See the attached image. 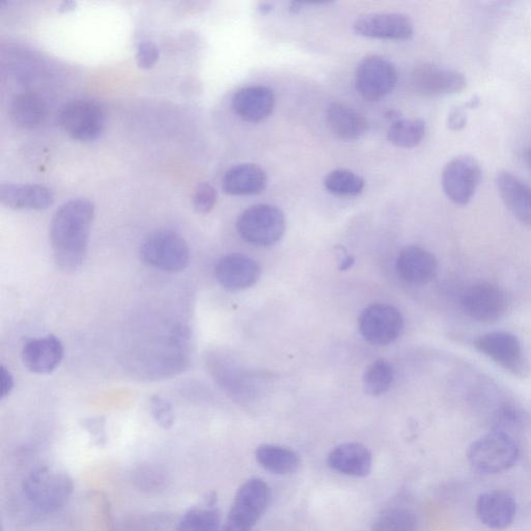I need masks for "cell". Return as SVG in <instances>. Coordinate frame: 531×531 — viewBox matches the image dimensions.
Wrapping results in <instances>:
<instances>
[{"label": "cell", "mask_w": 531, "mask_h": 531, "mask_svg": "<svg viewBox=\"0 0 531 531\" xmlns=\"http://www.w3.org/2000/svg\"><path fill=\"white\" fill-rule=\"evenodd\" d=\"M0 384H2V391H0V394H2V396L0 397H2V399H5L12 393V390L15 386L13 375L5 367H2V369H0Z\"/></svg>", "instance_id": "39"}, {"label": "cell", "mask_w": 531, "mask_h": 531, "mask_svg": "<svg viewBox=\"0 0 531 531\" xmlns=\"http://www.w3.org/2000/svg\"><path fill=\"white\" fill-rule=\"evenodd\" d=\"M22 490L36 510L49 514L58 512L67 505L73 494L74 483L66 471L42 466L27 475Z\"/></svg>", "instance_id": "2"}, {"label": "cell", "mask_w": 531, "mask_h": 531, "mask_svg": "<svg viewBox=\"0 0 531 531\" xmlns=\"http://www.w3.org/2000/svg\"><path fill=\"white\" fill-rule=\"evenodd\" d=\"M141 257L155 269L177 273L189 265L190 251L182 236L170 230H161L146 238L141 247Z\"/></svg>", "instance_id": "6"}, {"label": "cell", "mask_w": 531, "mask_h": 531, "mask_svg": "<svg viewBox=\"0 0 531 531\" xmlns=\"http://www.w3.org/2000/svg\"><path fill=\"white\" fill-rule=\"evenodd\" d=\"M426 130V123L423 120L401 119L390 126L387 138L396 147L412 149L422 143Z\"/></svg>", "instance_id": "28"}, {"label": "cell", "mask_w": 531, "mask_h": 531, "mask_svg": "<svg viewBox=\"0 0 531 531\" xmlns=\"http://www.w3.org/2000/svg\"><path fill=\"white\" fill-rule=\"evenodd\" d=\"M397 271L405 283L424 286L431 283L437 275L438 263L430 251L409 246L402 250L398 258Z\"/></svg>", "instance_id": "16"}, {"label": "cell", "mask_w": 531, "mask_h": 531, "mask_svg": "<svg viewBox=\"0 0 531 531\" xmlns=\"http://www.w3.org/2000/svg\"><path fill=\"white\" fill-rule=\"evenodd\" d=\"M466 122V111L463 107H457L451 111L449 120H447V126H449L451 130L459 131L466 126Z\"/></svg>", "instance_id": "38"}, {"label": "cell", "mask_w": 531, "mask_h": 531, "mask_svg": "<svg viewBox=\"0 0 531 531\" xmlns=\"http://www.w3.org/2000/svg\"><path fill=\"white\" fill-rule=\"evenodd\" d=\"M467 458L480 472L495 474L513 467L519 458V447L507 433L492 431L469 446Z\"/></svg>", "instance_id": "3"}, {"label": "cell", "mask_w": 531, "mask_h": 531, "mask_svg": "<svg viewBox=\"0 0 531 531\" xmlns=\"http://www.w3.org/2000/svg\"><path fill=\"white\" fill-rule=\"evenodd\" d=\"M60 123L68 135L76 141L92 142L104 131L105 110L95 100H76L62 109Z\"/></svg>", "instance_id": "8"}, {"label": "cell", "mask_w": 531, "mask_h": 531, "mask_svg": "<svg viewBox=\"0 0 531 531\" xmlns=\"http://www.w3.org/2000/svg\"><path fill=\"white\" fill-rule=\"evenodd\" d=\"M83 426H85L89 433L94 437V441L97 443V445H105L107 438L105 433V425L101 419H89V421H87Z\"/></svg>", "instance_id": "37"}, {"label": "cell", "mask_w": 531, "mask_h": 531, "mask_svg": "<svg viewBox=\"0 0 531 531\" xmlns=\"http://www.w3.org/2000/svg\"><path fill=\"white\" fill-rule=\"evenodd\" d=\"M517 512L515 498L505 491L486 492L478 498L477 514L480 521L491 529L509 527Z\"/></svg>", "instance_id": "21"}, {"label": "cell", "mask_w": 531, "mask_h": 531, "mask_svg": "<svg viewBox=\"0 0 531 531\" xmlns=\"http://www.w3.org/2000/svg\"><path fill=\"white\" fill-rule=\"evenodd\" d=\"M94 216V204L87 199L71 200L53 215L50 240L55 263L62 270L76 271L85 262Z\"/></svg>", "instance_id": "1"}, {"label": "cell", "mask_w": 531, "mask_h": 531, "mask_svg": "<svg viewBox=\"0 0 531 531\" xmlns=\"http://www.w3.org/2000/svg\"><path fill=\"white\" fill-rule=\"evenodd\" d=\"M328 466L352 478H367L373 469V456L368 447L360 443H344L329 453Z\"/></svg>", "instance_id": "18"}, {"label": "cell", "mask_w": 531, "mask_h": 531, "mask_svg": "<svg viewBox=\"0 0 531 531\" xmlns=\"http://www.w3.org/2000/svg\"><path fill=\"white\" fill-rule=\"evenodd\" d=\"M215 496H209L201 507L190 509L175 531H221L220 513L215 508Z\"/></svg>", "instance_id": "27"}, {"label": "cell", "mask_w": 531, "mask_h": 531, "mask_svg": "<svg viewBox=\"0 0 531 531\" xmlns=\"http://www.w3.org/2000/svg\"><path fill=\"white\" fill-rule=\"evenodd\" d=\"M481 180V165L470 156L454 158L445 165L442 173V187L446 197L459 206H465L471 201Z\"/></svg>", "instance_id": "11"}, {"label": "cell", "mask_w": 531, "mask_h": 531, "mask_svg": "<svg viewBox=\"0 0 531 531\" xmlns=\"http://www.w3.org/2000/svg\"><path fill=\"white\" fill-rule=\"evenodd\" d=\"M152 414L156 423L163 429H171L175 423V412L172 404L156 396L151 402Z\"/></svg>", "instance_id": "35"}, {"label": "cell", "mask_w": 531, "mask_h": 531, "mask_svg": "<svg viewBox=\"0 0 531 531\" xmlns=\"http://www.w3.org/2000/svg\"><path fill=\"white\" fill-rule=\"evenodd\" d=\"M261 266L253 259L233 254L220 259L215 267L217 282L229 291H242L257 284Z\"/></svg>", "instance_id": "15"}, {"label": "cell", "mask_w": 531, "mask_h": 531, "mask_svg": "<svg viewBox=\"0 0 531 531\" xmlns=\"http://www.w3.org/2000/svg\"><path fill=\"white\" fill-rule=\"evenodd\" d=\"M524 422L525 415L522 410L513 406H506L498 410L495 414L494 431L510 434L511 431L521 429Z\"/></svg>", "instance_id": "33"}, {"label": "cell", "mask_w": 531, "mask_h": 531, "mask_svg": "<svg viewBox=\"0 0 531 531\" xmlns=\"http://www.w3.org/2000/svg\"><path fill=\"white\" fill-rule=\"evenodd\" d=\"M372 531H417V519L409 510L388 509L377 516Z\"/></svg>", "instance_id": "31"}, {"label": "cell", "mask_w": 531, "mask_h": 531, "mask_svg": "<svg viewBox=\"0 0 531 531\" xmlns=\"http://www.w3.org/2000/svg\"><path fill=\"white\" fill-rule=\"evenodd\" d=\"M271 10H272V5L271 4L264 3V4H261L259 6V11L262 14H268L269 12H271Z\"/></svg>", "instance_id": "40"}, {"label": "cell", "mask_w": 531, "mask_h": 531, "mask_svg": "<svg viewBox=\"0 0 531 531\" xmlns=\"http://www.w3.org/2000/svg\"><path fill=\"white\" fill-rule=\"evenodd\" d=\"M395 380L393 366L387 360L379 359L372 363L363 376V387L368 395L379 397L387 393Z\"/></svg>", "instance_id": "29"}, {"label": "cell", "mask_w": 531, "mask_h": 531, "mask_svg": "<svg viewBox=\"0 0 531 531\" xmlns=\"http://www.w3.org/2000/svg\"><path fill=\"white\" fill-rule=\"evenodd\" d=\"M327 124L334 135L344 141H357L369 130V122L355 109L334 102L327 109Z\"/></svg>", "instance_id": "24"}, {"label": "cell", "mask_w": 531, "mask_h": 531, "mask_svg": "<svg viewBox=\"0 0 531 531\" xmlns=\"http://www.w3.org/2000/svg\"><path fill=\"white\" fill-rule=\"evenodd\" d=\"M353 263H354V260H353L351 257H348V258L344 261V263L342 264L341 269H342V270H347V269H349V268L353 265Z\"/></svg>", "instance_id": "41"}, {"label": "cell", "mask_w": 531, "mask_h": 531, "mask_svg": "<svg viewBox=\"0 0 531 531\" xmlns=\"http://www.w3.org/2000/svg\"><path fill=\"white\" fill-rule=\"evenodd\" d=\"M474 347L513 376H528V361L515 334L506 331L488 332L474 341Z\"/></svg>", "instance_id": "7"}, {"label": "cell", "mask_w": 531, "mask_h": 531, "mask_svg": "<svg viewBox=\"0 0 531 531\" xmlns=\"http://www.w3.org/2000/svg\"><path fill=\"white\" fill-rule=\"evenodd\" d=\"M410 87L419 96H447L464 91L467 79L459 71L426 64L416 67L411 72Z\"/></svg>", "instance_id": "13"}, {"label": "cell", "mask_w": 531, "mask_h": 531, "mask_svg": "<svg viewBox=\"0 0 531 531\" xmlns=\"http://www.w3.org/2000/svg\"><path fill=\"white\" fill-rule=\"evenodd\" d=\"M257 462L267 471L277 475L296 473L302 465L301 457L289 447L262 444L256 451Z\"/></svg>", "instance_id": "26"}, {"label": "cell", "mask_w": 531, "mask_h": 531, "mask_svg": "<svg viewBox=\"0 0 531 531\" xmlns=\"http://www.w3.org/2000/svg\"><path fill=\"white\" fill-rule=\"evenodd\" d=\"M159 60V49L151 41H142L138 44L136 61L139 68H153Z\"/></svg>", "instance_id": "36"}, {"label": "cell", "mask_w": 531, "mask_h": 531, "mask_svg": "<svg viewBox=\"0 0 531 531\" xmlns=\"http://www.w3.org/2000/svg\"><path fill=\"white\" fill-rule=\"evenodd\" d=\"M270 498V488L263 480L246 481L238 489L221 531H253L266 513Z\"/></svg>", "instance_id": "4"}, {"label": "cell", "mask_w": 531, "mask_h": 531, "mask_svg": "<svg viewBox=\"0 0 531 531\" xmlns=\"http://www.w3.org/2000/svg\"><path fill=\"white\" fill-rule=\"evenodd\" d=\"M217 203V191L209 183H201L195 189L193 195V207L195 211L207 214L211 212Z\"/></svg>", "instance_id": "34"}, {"label": "cell", "mask_w": 531, "mask_h": 531, "mask_svg": "<svg viewBox=\"0 0 531 531\" xmlns=\"http://www.w3.org/2000/svg\"><path fill=\"white\" fill-rule=\"evenodd\" d=\"M0 202L15 210H45L53 204L54 194L42 185L3 184Z\"/></svg>", "instance_id": "22"}, {"label": "cell", "mask_w": 531, "mask_h": 531, "mask_svg": "<svg viewBox=\"0 0 531 531\" xmlns=\"http://www.w3.org/2000/svg\"><path fill=\"white\" fill-rule=\"evenodd\" d=\"M268 177L261 166L254 163H243L232 167L222 179V189L235 197L255 195L263 192Z\"/></svg>", "instance_id": "23"}, {"label": "cell", "mask_w": 531, "mask_h": 531, "mask_svg": "<svg viewBox=\"0 0 531 531\" xmlns=\"http://www.w3.org/2000/svg\"><path fill=\"white\" fill-rule=\"evenodd\" d=\"M526 163L529 167V170L531 171V146L529 147L527 153H526Z\"/></svg>", "instance_id": "42"}, {"label": "cell", "mask_w": 531, "mask_h": 531, "mask_svg": "<svg viewBox=\"0 0 531 531\" xmlns=\"http://www.w3.org/2000/svg\"><path fill=\"white\" fill-rule=\"evenodd\" d=\"M325 188L338 197H356L365 189L366 182L349 170H335L327 175Z\"/></svg>", "instance_id": "30"}, {"label": "cell", "mask_w": 531, "mask_h": 531, "mask_svg": "<svg viewBox=\"0 0 531 531\" xmlns=\"http://www.w3.org/2000/svg\"><path fill=\"white\" fill-rule=\"evenodd\" d=\"M358 326L363 339L373 345L385 346L400 338L404 319L393 305L373 304L362 312Z\"/></svg>", "instance_id": "12"}, {"label": "cell", "mask_w": 531, "mask_h": 531, "mask_svg": "<svg viewBox=\"0 0 531 531\" xmlns=\"http://www.w3.org/2000/svg\"><path fill=\"white\" fill-rule=\"evenodd\" d=\"M464 313L480 323H494L505 317L510 300L505 291L490 283L474 284L461 297Z\"/></svg>", "instance_id": "9"}, {"label": "cell", "mask_w": 531, "mask_h": 531, "mask_svg": "<svg viewBox=\"0 0 531 531\" xmlns=\"http://www.w3.org/2000/svg\"><path fill=\"white\" fill-rule=\"evenodd\" d=\"M235 114L247 123H260L268 119L275 107L273 91L264 86L239 90L232 99Z\"/></svg>", "instance_id": "17"}, {"label": "cell", "mask_w": 531, "mask_h": 531, "mask_svg": "<svg viewBox=\"0 0 531 531\" xmlns=\"http://www.w3.org/2000/svg\"><path fill=\"white\" fill-rule=\"evenodd\" d=\"M354 32L361 37L405 41L414 33L413 22L401 13H373L359 17L353 24Z\"/></svg>", "instance_id": "14"}, {"label": "cell", "mask_w": 531, "mask_h": 531, "mask_svg": "<svg viewBox=\"0 0 531 531\" xmlns=\"http://www.w3.org/2000/svg\"><path fill=\"white\" fill-rule=\"evenodd\" d=\"M237 231L247 243L267 247L281 240L286 231L284 212L271 205H256L245 210L237 221Z\"/></svg>", "instance_id": "5"}, {"label": "cell", "mask_w": 531, "mask_h": 531, "mask_svg": "<svg viewBox=\"0 0 531 531\" xmlns=\"http://www.w3.org/2000/svg\"><path fill=\"white\" fill-rule=\"evenodd\" d=\"M64 358V347L54 335L32 340L22 350L24 366L36 374H50L57 370Z\"/></svg>", "instance_id": "19"}, {"label": "cell", "mask_w": 531, "mask_h": 531, "mask_svg": "<svg viewBox=\"0 0 531 531\" xmlns=\"http://www.w3.org/2000/svg\"><path fill=\"white\" fill-rule=\"evenodd\" d=\"M134 483L138 489L145 492H158L167 487L169 477L160 467L147 465L139 467L134 474Z\"/></svg>", "instance_id": "32"}, {"label": "cell", "mask_w": 531, "mask_h": 531, "mask_svg": "<svg viewBox=\"0 0 531 531\" xmlns=\"http://www.w3.org/2000/svg\"><path fill=\"white\" fill-rule=\"evenodd\" d=\"M48 108L45 100L35 93L16 95L9 106V116L14 125L23 129L40 126L47 117Z\"/></svg>", "instance_id": "25"}, {"label": "cell", "mask_w": 531, "mask_h": 531, "mask_svg": "<svg viewBox=\"0 0 531 531\" xmlns=\"http://www.w3.org/2000/svg\"><path fill=\"white\" fill-rule=\"evenodd\" d=\"M496 186L510 212L522 225L531 229V186L507 171L497 175Z\"/></svg>", "instance_id": "20"}, {"label": "cell", "mask_w": 531, "mask_h": 531, "mask_svg": "<svg viewBox=\"0 0 531 531\" xmlns=\"http://www.w3.org/2000/svg\"><path fill=\"white\" fill-rule=\"evenodd\" d=\"M398 82L396 67L389 61L371 55L363 59L356 70L355 88L367 101L377 102L393 93Z\"/></svg>", "instance_id": "10"}]
</instances>
